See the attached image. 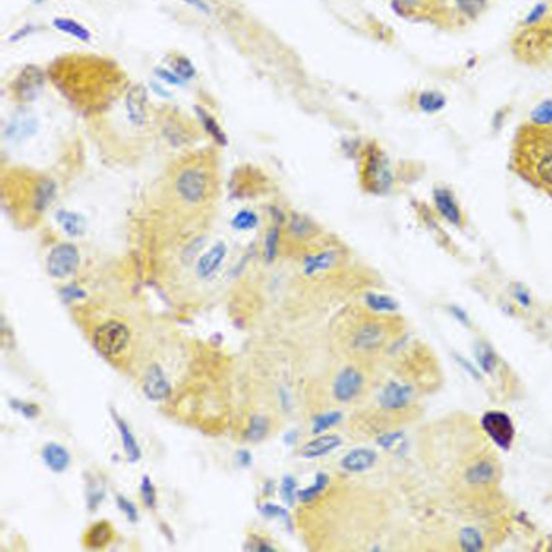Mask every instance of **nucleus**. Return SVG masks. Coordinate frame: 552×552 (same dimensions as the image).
I'll use <instances>...</instances> for the list:
<instances>
[{
  "label": "nucleus",
  "mask_w": 552,
  "mask_h": 552,
  "mask_svg": "<svg viewBox=\"0 0 552 552\" xmlns=\"http://www.w3.org/2000/svg\"><path fill=\"white\" fill-rule=\"evenodd\" d=\"M459 541H461V549L466 552L483 551V539L476 528H464L459 536Z\"/></svg>",
  "instance_id": "e433bc0d"
},
{
  "label": "nucleus",
  "mask_w": 552,
  "mask_h": 552,
  "mask_svg": "<svg viewBox=\"0 0 552 552\" xmlns=\"http://www.w3.org/2000/svg\"><path fill=\"white\" fill-rule=\"evenodd\" d=\"M270 214H272L273 218V225L281 227L285 223V214H283L281 208H277V206H270Z\"/></svg>",
  "instance_id": "6e6d98bb"
},
{
  "label": "nucleus",
  "mask_w": 552,
  "mask_h": 552,
  "mask_svg": "<svg viewBox=\"0 0 552 552\" xmlns=\"http://www.w3.org/2000/svg\"><path fill=\"white\" fill-rule=\"evenodd\" d=\"M268 433H270V419L266 416L257 414L249 419V425L246 429V440L255 444L262 442L268 437Z\"/></svg>",
  "instance_id": "7c9ffc66"
},
{
  "label": "nucleus",
  "mask_w": 552,
  "mask_h": 552,
  "mask_svg": "<svg viewBox=\"0 0 552 552\" xmlns=\"http://www.w3.org/2000/svg\"><path fill=\"white\" fill-rule=\"evenodd\" d=\"M246 551H253V552H268V551H275V547L264 538H259V536H251L249 541L244 547Z\"/></svg>",
  "instance_id": "8fccbe9b"
},
{
  "label": "nucleus",
  "mask_w": 552,
  "mask_h": 552,
  "mask_svg": "<svg viewBox=\"0 0 552 552\" xmlns=\"http://www.w3.org/2000/svg\"><path fill=\"white\" fill-rule=\"evenodd\" d=\"M208 176L205 171L197 167H187L184 171L178 172L174 180V189L176 195L187 205H200L208 197Z\"/></svg>",
  "instance_id": "20e7f679"
},
{
  "label": "nucleus",
  "mask_w": 552,
  "mask_h": 552,
  "mask_svg": "<svg viewBox=\"0 0 552 552\" xmlns=\"http://www.w3.org/2000/svg\"><path fill=\"white\" fill-rule=\"evenodd\" d=\"M116 500V505H118V509L126 515V518L130 520V522H139V509H137V505L131 502V500H128L126 496H122V494H116L115 496Z\"/></svg>",
  "instance_id": "49530a36"
},
{
  "label": "nucleus",
  "mask_w": 552,
  "mask_h": 552,
  "mask_svg": "<svg viewBox=\"0 0 552 552\" xmlns=\"http://www.w3.org/2000/svg\"><path fill=\"white\" fill-rule=\"evenodd\" d=\"M281 246V227L273 225L268 229L266 240H264V260L268 264H272L273 260L277 259Z\"/></svg>",
  "instance_id": "f704fd0d"
},
{
  "label": "nucleus",
  "mask_w": 552,
  "mask_h": 552,
  "mask_svg": "<svg viewBox=\"0 0 552 552\" xmlns=\"http://www.w3.org/2000/svg\"><path fill=\"white\" fill-rule=\"evenodd\" d=\"M113 539V528L107 520H102V522H95L89 532H87V545L90 549H102L109 543Z\"/></svg>",
  "instance_id": "cd10ccee"
},
{
  "label": "nucleus",
  "mask_w": 552,
  "mask_h": 552,
  "mask_svg": "<svg viewBox=\"0 0 552 552\" xmlns=\"http://www.w3.org/2000/svg\"><path fill=\"white\" fill-rule=\"evenodd\" d=\"M156 76L161 79V81L169 82V84H174V87H182L184 84V79H180V77L174 73V71H169V69H156Z\"/></svg>",
  "instance_id": "864d4df0"
},
{
  "label": "nucleus",
  "mask_w": 552,
  "mask_h": 552,
  "mask_svg": "<svg viewBox=\"0 0 552 552\" xmlns=\"http://www.w3.org/2000/svg\"><path fill=\"white\" fill-rule=\"evenodd\" d=\"M402 440V433H384V435H380V437L376 438V444L380 446V448H384V450H391L393 446H395L397 442H401Z\"/></svg>",
  "instance_id": "603ef678"
},
{
  "label": "nucleus",
  "mask_w": 552,
  "mask_h": 552,
  "mask_svg": "<svg viewBox=\"0 0 552 552\" xmlns=\"http://www.w3.org/2000/svg\"><path fill=\"white\" fill-rule=\"evenodd\" d=\"M111 416L115 419L116 429H118V435H120V440H122V448L126 451V457H128L130 463H137L139 459L143 457V451H141V446L137 442L133 430L130 429V425L124 422L122 417L116 414L115 410H111Z\"/></svg>",
  "instance_id": "412c9836"
},
{
  "label": "nucleus",
  "mask_w": 552,
  "mask_h": 552,
  "mask_svg": "<svg viewBox=\"0 0 552 552\" xmlns=\"http://www.w3.org/2000/svg\"><path fill=\"white\" fill-rule=\"evenodd\" d=\"M53 27L58 28L60 32L68 36H73L77 40L81 41H89L90 40V32L89 28L82 27L81 23H77L73 19H66V17H58V19L53 21Z\"/></svg>",
  "instance_id": "72a5a7b5"
},
{
  "label": "nucleus",
  "mask_w": 552,
  "mask_h": 552,
  "mask_svg": "<svg viewBox=\"0 0 552 552\" xmlns=\"http://www.w3.org/2000/svg\"><path fill=\"white\" fill-rule=\"evenodd\" d=\"M476 356H477V363H479L487 373H492V371H494V367H496V354L492 352L491 347H487V345H477Z\"/></svg>",
  "instance_id": "79ce46f5"
},
{
  "label": "nucleus",
  "mask_w": 552,
  "mask_h": 552,
  "mask_svg": "<svg viewBox=\"0 0 552 552\" xmlns=\"http://www.w3.org/2000/svg\"><path fill=\"white\" fill-rule=\"evenodd\" d=\"M337 259V251H321L314 253V255H307L303 259V273L306 275H317V273L326 272L327 268H332V264Z\"/></svg>",
  "instance_id": "b1692460"
},
{
  "label": "nucleus",
  "mask_w": 552,
  "mask_h": 552,
  "mask_svg": "<svg viewBox=\"0 0 552 552\" xmlns=\"http://www.w3.org/2000/svg\"><path fill=\"white\" fill-rule=\"evenodd\" d=\"M126 113L130 122L137 128H143L148 120V92L143 84H135L126 94Z\"/></svg>",
  "instance_id": "f8f14e48"
},
{
  "label": "nucleus",
  "mask_w": 552,
  "mask_h": 552,
  "mask_svg": "<svg viewBox=\"0 0 552 552\" xmlns=\"http://www.w3.org/2000/svg\"><path fill=\"white\" fill-rule=\"evenodd\" d=\"M141 498H143V504L148 509H154L157 505L156 487H154V483H152V479L148 476H144L143 481H141Z\"/></svg>",
  "instance_id": "c03bdc74"
},
{
  "label": "nucleus",
  "mask_w": 552,
  "mask_h": 552,
  "mask_svg": "<svg viewBox=\"0 0 552 552\" xmlns=\"http://www.w3.org/2000/svg\"><path fill=\"white\" fill-rule=\"evenodd\" d=\"M365 306H367L373 313H395L397 309H399V303H397V300H393L391 296L376 292L365 294Z\"/></svg>",
  "instance_id": "c85d7f7f"
},
{
  "label": "nucleus",
  "mask_w": 552,
  "mask_h": 552,
  "mask_svg": "<svg viewBox=\"0 0 552 552\" xmlns=\"http://www.w3.org/2000/svg\"><path fill=\"white\" fill-rule=\"evenodd\" d=\"M171 68H172V71H174L180 79H184V81H189V79H193V77L197 76V69H195V66H193V64L189 62V58H185L184 55L172 56Z\"/></svg>",
  "instance_id": "58836bf2"
},
{
  "label": "nucleus",
  "mask_w": 552,
  "mask_h": 552,
  "mask_svg": "<svg viewBox=\"0 0 552 552\" xmlns=\"http://www.w3.org/2000/svg\"><path fill=\"white\" fill-rule=\"evenodd\" d=\"M236 463H238L240 466L247 468V466H251L253 464V455L247 450H240L238 453H236Z\"/></svg>",
  "instance_id": "5fc2aeb1"
},
{
  "label": "nucleus",
  "mask_w": 552,
  "mask_h": 552,
  "mask_svg": "<svg viewBox=\"0 0 552 552\" xmlns=\"http://www.w3.org/2000/svg\"><path fill=\"white\" fill-rule=\"evenodd\" d=\"M296 438H298V435H296V430H290V433H288V435L285 437V442L286 444H292L294 440H296Z\"/></svg>",
  "instance_id": "052dcab7"
},
{
  "label": "nucleus",
  "mask_w": 552,
  "mask_h": 552,
  "mask_svg": "<svg viewBox=\"0 0 552 552\" xmlns=\"http://www.w3.org/2000/svg\"><path fill=\"white\" fill-rule=\"evenodd\" d=\"M38 131V120L28 113H17V115L6 124L4 128V137L12 143H23Z\"/></svg>",
  "instance_id": "2eb2a0df"
},
{
  "label": "nucleus",
  "mask_w": 552,
  "mask_h": 552,
  "mask_svg": "<svg viewBox=\"0 0 552 552\" xmlns=\"http://www.w3.org/2000/svg\"><path fill=\"white\" fill-rule=\"evenodd\" d=\"M362 182L363 187L375 195H384L391 189L393 185V174L389 169L388 157L376 144H369L365 150L362 167Z\"/></svg>",
  "instance_id": "f257e3e1"
},
{
  "label": "nucleus",
  "mask_w": 552,
  "mask_h": 552,
  "mask_svg": "<svg viewBox=\"0 0 552 552\" xmlns=\"http://www.w3.org/2000/svg\"><path fill=\"white\" fill-rule=\"evenodd\" d=\"M55 218L56 221H58V225H60L62 231L66 232L69 238H81V236H84L89 223H87V219L82 218L81 214L60 208V210L55 214Z\"/></svg>",
  "instance_id": "5701e85b"
},
{
  "label": "nucleus",
  "mask_w": 552,
  "mask_h": 552,
  "mask_svg": "<svg viewBox=\"0 0 552 552\" xmlns=\"http://www.w3.org/2000/svg\"><path fill=\"white\" fill-rule=\"evenodd\" d=\"M343 422V412L339 410H330V412H324V414H319V416L313 417V423H311V433L313 435H322V433H327V430L339 425Z\"/></svg>",
  "instance_id": "2f4dec72"
},
{
  "label": "nucleus",
  "mask_w": 552,
  "mask_h": 552,
  "mask_svg": "<svg viewBox=\"0 0 552 552\" xmlns=\"http://www.w3.org/2000/svg\"><path fill=\"white\" fill-rule=\"evenodd\" d=\"M163 137L172 144V146H182L189 141V130L185 128V124L178 118H167L163 122Z\"/></svg>",
  "instance_id": "393cba45"
},
{
  "label": "nucleus",
  "mask_w": 552,
  "mask_h": 552,
  "mask_svg": "<svg viewBox=\"0 0 552 552\" xmlns=\"http://www.w3.org/2000/svg\"><path fill=\"white\" fill-rule=\"evenodd\" d=\"M225 257H227V244H223V242L214 244L208 251L203 253L200 259L197 260V266H195V273H197L198 279L203 281L211 279V277L219 272V268L223 264Z\"/></svg>",
  "instance_id": "4468645a"
},
{
  "label": "nucleus",
  "mask_w": 552,
  "mask_h": 552,
  "mask_svg": "<svg viewBox=\"0 0 552 552\" xmlns=\"http://www.w3.org/2000/svg\"><path fill=\"white\" fill-rule=\"evenodd\" d=\"M257 225H259V216L247 208L234 214V218L231 219V227L236 231H251V229H257Z\"/></svg>",
  "instance_id": "c9c22d12"
},
{
  "label": "nucleus",
  "mask_w": 552,
  "mask_h": 552,
  "mask_svg": "<svg viewBox=\"0 0 552 552\" xmlns=\"http://www.w3.org/2000/svg\"><path fill=\"white\" fill-rule=\"evenodd\" d=\"M259 511L262 517L266 518H279V520H283L286 525V528L288 530H292V518H290V513H288V509L286 507H283V505H277V504H260L259 505Z\"/></svg>",
  "instance_id": "4c0bfd02"
},
{
  "label": "nucleus",
  "mask_w": 552,
  "mask_h": 552,
  "mask_svg": "<svg viewBox=\"0 0 552 552\" xmlns=\"http://www.w3.org/2000/svg\"><path fill=\"white\" fill-rule=\"evenodd\" d=\"M288 232L292 234L294 238L298 240H306L309 236H313L317 232V227L309 218L301 216V214H292L290 216V221H288Z\"/></svg>",
  "instance_id": "c756f323"
},
{
  "label": "nucleus",
  "mask_w": 552,
  "mask_h": 552,
  "mask_svg": "<svg viewBox=\"0 0 552 552\" xmlns=\"http://www.w3.org/2000/svg\"><path fill=\"white\" fill-rule=\"evenodd\" d=\"M532 171L539 184L552 189V135L543 139L539 148L532 150Z\"/></svg>",
  "instance_id": "ddd939ff"
},
{
  "label": "nucleus",
  "mask_w": 552,
  "mask_h": 552,
  "mask_svg": "<svg viewBox=\"0 0 552 552\" xmlns=\"http://www.w3.org/2000/svg\"><path fill=\"white\" fill-rule=\"evenodd\" d=\"M547 10H549V6H547V2H539L538 6L532 8V12L528 14V17L525 19V27H532V25H538L539 21L543 19L547 15Z\"/></svg>",
  "instance_id": "3c124183"
},
{
  "label": "nucleus",
  "mask_w": 552,
  "mask_h": 552,
  "mask_svg": "<svg viewBox=\"0 0 552 552\" xmlns=\"http://www.w3.org/2000/svg\"><path fill=\"white\" fill-rule=\"evenodd\" d=\"M264 494H266V496L273 494V481H268V483L264 485Z\"/></svg>",
  "instance_id": "680f3d73"
},
{
  "label": "nucleus",
  "mask_w": 552,
  "mask_h": 552,
  "mask_svg": "<svg viewBox=\"0 0 552 552\" xmlns=\"http://www.w3.org/2000/svg\"><path fill=\"white\" fill-rule=\"evenodd\" d=\"M363 384H365V378H363V373L358 367H343L339 371V375L335 376L334 386H332V393H334V399L337 402H352L356 397L362 393Z\"/></svg>",
  "instance_id": "0eeeda50"
},
{
  "label": "nucleus",
  "mask_w": 552,
  "mask_h": 552,
  "mask_svg": "<svg viewBox=\"0 0 552 552\" xmlns=\"http://www.w3.org/2000/svg\"><path fill=\"white\" fill-rule=\"evenodd\" d=\"M10 404H12V409L17 410L21 416L27 417V419H36V417H38L41 414L40 406H38L36 402L21 401V399H12V401H10Z\"/></svg>",
  "instance_id": "a18cd8bd"
},
{
  "label": "nucleus",
  "mask_w": 552,
  "mask_h": 552,
  "mask_svg": "<svg viewBox=\"0 0 552 552\" xmlns=\"http://www.w3.org/2000/svg\"><path fill=\"white\" fill-rule=\"evenodd\" d=\"M103 498H105V489L95 483L90 485L89 492H87V504H89L90 511H97V507L103 502Z\"/></svg>",
  "instance_id": "09e8293b"
},
{
  "label": "nucleus",
  "mask_w": 552,
  "mask_h": 552,
  "mask_svg": "<svg viewBox=\"0 0 552 552\" xmlns=\"http://www.w3.org/2000/svg\"><path fill=\"white\" fill-rule=\"evenodd\" d=\"M433 198H435V205H437V210L440 211L446 221H450L451 225L459 227L463 223V216H461V208H459L457 200L453 197V193L446 187H437L435 193H433Z\"/></svg>",
  "instance_id": "6ab92c4d"
},
{
  "label": "nucleus",
  "mask_w": 552,
  "mask_h": 552,
  "mask_svg": "<svg viewBox=\"0 0 552 552\" xmlns=\"http://www.w3.org/2000/svg\"><path fill=\"white\" fill-rule=\"evenodd\" d=\"M41 461L51 472L64 474L69 468V464H71V455L62 444L47 442L41 448Z\"/></svg>",
  "instance_id": "f3484780"
},
{
  "label": "nucleus",
  "mask_w": 552,
  "mask_h": 552,
  "mask_svg": "<svg viewBox=\"0 0 552 552\" xmlns=\"http://www.w3.org/2000/svg\"><path fill=\"white\" fill-rule=\"evenodd\" d=\"M513 49L520 60H543L552 49V27H526L513 41Z\"/></svg>",
  "instance_id": "f03ea898"
},
{
  "label": "nucleus",
  "mask_w": 552,
  "mask_h": 552,
  "mask_svg": "<svg viewBox=\"0 0 552 552\" xmlns=\"http://www.w3.org/2000/svg\"><path fill=\"white\" fill-rule=\"evenodd\" d=\"M32 28H34V27H25V28H21V32H17V34H14V36H12V38H10V40H12V41H17V40H21V38H23V36L27 34V30H32Z\"/></svg>",
  "instance_id": "13d9d810"
},
{
  "label": "nucleus",
  "mask_w": 552,
  "mask_h": 552,
  "mask_svg": "<svg viewBox=\"0 0 552 552\" xmlns=\"http://www.w3.org/2000/svg\"><path fill=\"white\" fill-rule=\"evenodd\" d=\"M327 485H330V476L324 474V472H319L314 476L313 485H309L306 489L298 491V502H301V504H311L313 500H317V498L322 496L326 492Z\"/></svg>",
  "instance_id": "bb28decb"
},
{
  "label": "nucleus",
  "mask_w": 552,
  "mask_h": 552,
  "mask_svg": "<svg viewBox=\"0 0 552 552\" xmlns=\"http://www.w3.org/2000/svg\"><path fill=\"white\" fill-rule=\"evenodd\" d=\"M81 255L73 244H58L51 249L47 257V273L55 279H66L79 270Z\"/></svg>",
  "instance_id": "39448f33"
},
{
  "label": "nucleus",
  "mask_w": 552,
  "mask_h": 552,
  "mask_svg": "<svg viewBox=\"0 0 552 552\" xmlns=\"http://www.w3.org/2000/svg\"><path fill=\"white\" fill-rule=\"evenodd\" d=\"M498 477L496 474V463L492 459H479L474 464H470L466 472H464V479L466 483L474 485V487H485L491 485Z\"/></svg>",
  "instance_id": "a211bd4d"
},
{
  "label": "nucleus",
  "mask_w": 552,
  "mask_h": 552,
  "mask_svg": "<svg viewBox=\"0 0 552 552\" xmlns=\"http://www.w3.org/2000/svg\"><path fill=\"white\" fill-rule=\"evenodd\" d=\"M339 446H343V438L339 435H319L313 440H309L307 444H303L300 450V457L303 459H319L324 457L327 453L335 451Z\"/></svg>",
  "instance_id": "dca6fc26"
},
{
  "label": "nucleus",
  "mask_w": 552,
  "mask_h": 552,
  "mask_svg": "<svg viewBox=\"0 0 552 552\" xmlns=\"http://www.w3.org/2000/svg\"><path fill=\"white\" fill-rule=\"evenodd\" d=\"M195 113H197L198 122L203 124V128H205L206 133H208V135H210L218 144L227 146V144H229V139H227L225 131L219 128L218 120H216L208 111L203 109V107H195Z\"/></svg>",
  "instance_id": "a878e982"
},
{
  "label": "nucleus",
  "mask_w": 552,
  "mask_h": 552,
  "mask_svg": "<svg viewBox=\"0 0 552 552\" xmlns=\"http://www.w3.org/2000/svg\"><path fill=\"white\" fill-rule=\"evenodd\" d=\"M412 399H414V388L410 384L397 380L388 382L378 393V404L388 412H401L409 409Z\"/></svg>",
  "instance_id": "1a4fd4ad"
},
{
  "label": "nucleus",
  "mask_w": 552,
  "mask_h": 552,
  "mask_svg": "<svg viewBox=\"0 0 552 552\" xmlns=\"http://www.w3.org/2000/svg\"><path fill=\"white\" fill-rule=\"evenodd\" d=\"M530 120L536 126H541V128L552 126V100H545V102L539 103L538 107L532 111Z\"/></svg>",
  "instance_id": "a19ab883"
},
{
  "label": "nucleus",
  "mask_w": 552,
  "mask_h": 552,
  "mask_svg": "<svg viewBox=\"0 0 552 552\" xmlns=\"http://www.w3.org/2000/svg\"><path fill=\"white\" fill-rule=\"evenodd\" d=\"M279 496L283 498V502H285L288 507H292L294 502L298 500V483H296V479H294V476H290V474H286V476H283V479H281Z\"/></svg>",
  "instance_id": "ea45409f"
},
{
  "label": "nucleus",
  "mask_w": 552,
  "mask_h": 552,
  "mask_svg": "<svg viewBox=\"0 0 552 552\" xmlns=\"http://www.w3.org/2000/svg\"><path fill=\"white\" fill-rule=\"evenodd\" d=\"M455 4H457L461 14L474 19V17H477L483 12L485 6H487V0H455Z\"/></svg>",
  "instance_id": "37998d69"
},
{
  "label": "nucleus",
  "mask_w": 552,
  "mask_h": 552,
  "mask_svg": "<svg viewBox=\"0 0 552 552\" xmlns=\"http://www.w3.org/2000/svg\"><path fill=\"white\" fill-rule=\"evenodd\" d=\"M56 182L53 178H40L32 189V210L36 214L45 211L56 197Z\"/></svg>",
  "instance_id": "4be33fe9"
},
{
  "label": "nucleus",
  "mask_w": 552,
  "mask_h": 552,
  "mask_svg": "<svg viewBox=\"0 0 552 552\" xmlns=\"http://www.w3.org/2000/svg\"><path fill=\"white\" fill-rule=\"evenodd\" d=\"M143 391L144 395L154 402L167 401L171 397L172 386L169 378H167V375H165V371L161 369V365L152 363L150 367H148L146 375H144Z\"/></svg>",
  "instance_id": "9b49d317"
},
{
  "label": "nucleus",
  "mask_w": 552,
  "mask_h": 552,
  "mask_svg": "<svg viewBox=\"0 0 552 552\" xmlns=\"http://www.w3.org/2000/svg\"><path fill=\"white\" fill-rule=\"evenodd\" d=\"M130 339V327L118 321L103 322L95 327L94 335H92L95 350L105 358H118L128 348Z\"/></svg>",
  "instance_id": "7ed1b4c3"
},
{
  "label": "nucleus",
  "mask_w": 552,
  "mask_h": 552,
  "mask_svg": "<svg viewBox=\"0 0 552 552\" xmlns=\"http://www.w3.org/2000/svg\"><path fill=\"white\" fill-rule=\"evenodd\" d=\"M185 4H189V6L197 8L198 12H203V14H210V8H208V4H206L205 0H184Z\"/></svg>",
  "instance_id": "4d7b16f0"
},
{
  "label": "nucleus",
  "mask_w": 552,
  "mask_h": 552,
  "mask_svg": "<svg viewBox=\"0 0 552 552\" xmlns=\"http://www.w3.org/2000/svg\"><path fill=\"white\" fill-rule=\"evenodd\" d=\"M388 341V326L380 321H367L356 327L352 347L358 352H376Z\"/></svg>",
  "instance_id": "6e6552de"
},
{
  "label": "nucleus",
  "mask_w": 552,
  "mask_h": 552,
  "mask_svg": "<svg viewBox=\"0 0 552 552\" xmlns=\"http://www.w3.org/2000/svg\"><path fill=\"white\" fill-rule=\"evenodd\" d=\"M45 87V71L40 66H25L12 82V92L21 103L34 102Z\"/></svg>",
  "instance_id": "423d86ee"
},
{
  "label": "nucleus",
  "mask_w": 552,
  "mask_h": 552,
  "mask_svg": "<svg viewBox=\"0 0 552 552\" xmlns=\"http://www.w3.org/2000/svg\"><path fill=\"white\" fill-rule=\"evenodd\" d=\"M60 296H62V300L66 301V303H71V301L84 300V298H87V292H84V290H82L81 286L77 285V283H69V285L62 286Z\"/></svg>",
  "instance_id": "de8ad7c7"
},
{
  "label": "nucleus",
  "mask_w": 552,
  "mask_h": 552,
  "mask_svg": "<svg viewBox=\"0 0 552 552\" xmlns=\"http://www.w3.org/2000/svg\"><path fill=\"white\" fill-rule=\"evenodd\" d=\"M451 311H453V313H457V319H461L464 324H468V321H466V317H464V313L461 311V309H457V307H451Z\"/></svg>",
  "instance_id": "bf43d9fd"
},
{
  "label": "nucleus",
  "mask_w": 552,
  "mask_h": 552,
  "mask_svg": "<svg viewBox=\"0 0 552 552\" xmlns=\"http://www.w3.org/2000/svg\"><path fill=\"white\" fill-rule=\"evenodd\" d=\"M376 463V451L369 450V448H356V450L348 451L347 455L341 459V466L345 472L350 474H362V472L373 468Z\"/></svg>",
  "instance_id": "aec40b11"
},
{
  "label": "nucleus",
  "mask_w": 552,
  "mask_h": 552,
  "mask_svg": "<svg viewBox=\"0 0 552 552\" xmlns=\"http://www.w3.org/2000/svg\"><path fill=\"white\" fill-rule=\"evenodd\" d=\"M481 425H483L485 433H487L500 448H504V450H509V448H511L513 437H515V429H513V423L507 414H504V412H489V414H485L483 419H481Z\"/></svg>",
  "instance_id": "9d476101"
},
{
  "label": "nucleus",
  "mask_w": 552,
  "mask_h": 552,
  "mask_svg": "<svg viewBox=\"0 0 552 552\" xmlns=\"http://www.w3.org/2000/svg\"><path fill=\"white\" fill-rule=\"evenodd\" d=\"M417 107L425 113H438L446 107V95L437 90H425L417 95Z\"/></svg>",
  "instance_id": "473e14b6"
}]
</instances>
